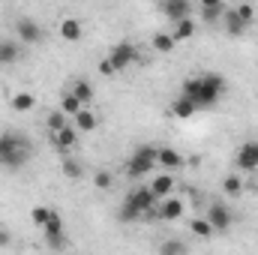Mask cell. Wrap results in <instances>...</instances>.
<instances>
[{"mask_svg":"<svg viewBox=\"0 0 258 255\" xmlns=\"http://www.w3.org/2000/svg\"><path fill=\"white\" fill-rule=\"evenodd\" d=\"M195 21L192 18H180V21H174V27H171V36L177 39V42H186V39H192L195 36Z\"/></svg>","mask_w":258,"mask_h":255,"instance_id":"23","label":"cell"},{"mask_svg":"<svg viewBox=\"0 0 258 255\" xmlns=\"http://www.w3.org/2000/svg\"><path fill=\"white\" fill-rule=\"evenodd\" d=\"M96 126H99V117H96V114H93V111L84 105V108L75 114V129H78L81 135H87V132H93Z\"/></svg>","mask_w":258,"mask_h":255,"instance_id":"22","label":"cell"},{"mask_svg":"<svg viewBox=\"0 0 258 255\" xmlns=\"http://www.w3.org/2000/svg\"><path fill=\"white\" fill-rule=\"evenodd\" d=\"M99 75H105V78H111V75H117V69H114V63H111L108 57H102V60H99Z\"/></svg>","mask_w":258,"mask_h":255,"instance_id":"34","label":"cell"},{"mask_svg":"<svg viewBox=\"0 0 258 255\" xmlns=\"http://www.w3.org/2000/svg\"><path fill=\"white\" fill-rule=\"evenodd\" d=\"M174 177H171V171H165V174H153V180L147 183L150 186V192L156 195V198H165V195H171L174 192Z\"/></svg>","mask_w":258,"mask_h":255,"instance_id":"16","label":"cell"},{"mask_svg":"<svg viewBox=\"0 0 258 255\" xmlns=\"http://www.w3.org/2000/svg\"><path fill=\"white\" fill-rule=\"evenodd\" d=\"M108 60L114 63L117 72H120V69H129L132 63H138V48H135L129 39H123V42H117V45L108 51Z\"/></svg>","mask_w":258,"mask_h":255,"instance_id":"7","label":"cell"},{"mask_svg":"<svg viewBox=\"0 0 258 255\" xmlns=\"http://www.w3.org/2000/svg\"><path fill=\"white\" fill-rule=\"evenodd\" d=\"M60 108H63L66 114H72V117H75V114H78V111H81L84 105H81V99H78L75 93H69V90H66L63 99H60Z\"/></svg>","mask_w":258,"mask_h":255,"instance_id":"28","label":"cell"},{"mask_svg":"<svg viewBox=\"0 0 258 255\" xmlns=\"http://www.w3.org/2000/svg\"><path fill=\"white\" fill-rule=\"evenodd\" d=\"M21 60V42L18 39H0V66H12Z\"/></svg>","mask_w":258,"mask_h":255,"instance_id":"15","label":"cell"},{"mask_svg":"<svg viewBox=\"0 0 258 255\" xmlns=\"http://www.w3.org/2000/svg\"><path fill=\"white\" fill-rule=\"evenodd\" d=\"M201 9H210V6H225V0H198Z\"/></svg>","mask_w":258,"mask_h":255,"instance_id":"35","label":"cell"},{"mask_svg":"<svg viewBox=\"0 0 258 255\" xmlns=\"http://www.w3.org/2000/svg\"><path fill=\"white\" fill-rule=\"evenodd\" d=\"M189 231H192L195 237H213V234H216V231H213V225L207 222V216H204V219H201V216L192 219V222H189Z\"/></svg>","mask_w":258,"mask_h":255,"instance_id":"26","label":"cell"},{"mask_svg":"<svg viewBox=\"0 0 258 255\" xmlns=\"http://www.w3.org/2000/svg\"><path fill=\"white\" fill-rule=\"evenodd\" d=\"M51 213H54L51 207H45V204H36V207L30 210V222H33L36 228H42V225H45V222L51 219Z\"/></svg>","mask_w":258,"mask_h":255,"instance_id":"27","label":"cell"},{"mask_svg":"<svg viewBox=\"0 0 258 255\" xmlns=\"http://www.w3.org/2000/svg\"><path fill=\"white\" fill-rule=\"evenodd\" d=\"M156 165H162L165 171H180V168L186 165V159H183V153L174 150V147H159V150H156Z\"/></svg>","mask_w":258,"mask_h":255,"instance_id":"11","label":"cell"},{"mask_svg":"<svg viewBox=\"0 0 258 255\" xmlns=\"http://www.w3.org/2000/svg\"><path fill=\"white\" fill-rule=\"evenodd\" d=\"M42 231H45V237H48V246H63V219H60L57 210H54L51 219L42 225Z\"/></svg>","mask_w":258,"mask_h":255,"instance_id":"14","label":"cell"},{"mask_svg":"<svg viewBox=\"0 0 258 255\" xmlns=\"http://www.w3.org/2000/svg\"><path fill=\"white\" fill-rule=\"evenodd\" d=\"M225 90H228V81L219 72H201V75L183 81V90L180 93H186L195 105H198V111H201V108H213L225 96Z\"/></svg>","mask_w":258,"mask_h":255,"instance_id":"1","label":"cell"},{"mask_svg":"<svg viewBox=\"0 0 258 255\" xmlns=\"http://www.w3.org/2000/svg\"><path fill=\"white\" fill-rule=\"evenodd\" d=\"M78 138H81V132L75 126H69V123H66L63 129H57V132H51V144H54L57 150H63V153L78 144Z\"/></svg>","mask_w":258,"mask_h":255,"instance_id":"12","label":"cell"},{"mask_svg":"<svg viewBox=\"0 0 258 255\" xmlns=\"http://www.w3.org/2000/svg\"><path fill=\"white\" fill-rule=\"evenodd\" d=\"M222 27H225V33L228 36H243L246 30H249V24L237 15V9H225V15H222V21H219Z\"/></svg>","mask_w":258,"mask_h":255,"instance_id":"13","label":"cell"},{"mask_svg":"<svg viewBox=\"0 0 258 255\" xmlns=\"http://www.w3.org/2000/svg\"><path fill=\"white\" fill-rule=\"evenodd\" d=\"M81 36H84V27H81L78 18H63V21H60V39H66V42H78Z\"/></svg>","mask_w":258,"mask_h":255,"instance_id":"21","label":"cell"},{"mask_svg":"<svg viewBox=\"0 0 258 255\" xmlns=\"http://www.w3.org/2000/svg\"><path fill=\"white\" fill-rule=\"evenodd\" d=\"M93 186L96 189H111L114 186V174L111 171H96L93 174Z\"/></svg>","mask_w":258,"mask_h":255,"instance_id":"32","label":"cell"},{"mask_svg":"<svg viewBox=\"0 0 258 255\" xmlns=\"http://www.w3.org/2000/svg\"><path fill=\"white\" fill-rule=\"evenodd\" d=\"M225 15V6H210V9H201V21L204 24H219Z\"/></svg>","mask_w":258,"mask_h":255,"instance_id":"29","label":"cell"},{"mask_svg":"<svg viewBox=\"0 0 258 255\" xmlns=\"http://www.w3.org/2000/svg\"><path fill=\"white\" fill-rule=\"evenodd\" d=\"M195 111H198V105H195V102L189 99V96H186V93H180V96L171 102V114H174L177 120H189Z\"/></svg>","mask_w":258,"mask_h":255,"instance_id":"17","label":"cell"},{"mask_svg":"<svg viewBox=\"0 0 258 255\" xmlns=\"http://www.w3.org/2000/svg\"><path fill=\"white\" fill-rule=\"evenodd\" d=\"M150 45H153V51H159V54H171V51L177 48V39L171 36V30H168V33H165V30H159V33H153Z\"/></svg>","mask_w":258,"mask_h":255,"instance_id":"19","label":"cell"},{"mask_svg":"<svg viewBox=\"0 0 258 255\" xmlns=\"http://www.w3.org/2000/svg\"><path fill=\"white\" fill-rule=\"evenodd\" d=\"M15 39H18L21 45H39V42L45 39V33H42V27H39L33 18H18V21H15Z\"/></svg>","mask_w":258,"mask_h":255,"instance_id":"6","label":"cell"},{"mask_svg":"<svg viewBox=\"0 0 258 255\" xmlns=\"http://www.w3.org/2000/svg\"><path fill=\"white\" fill-rule=\"evenodd\" d=\"M33 147H30V138L21 135V132H0V165L15 171L21 165H27Z\"/></svg>","mask_w":258,"mask_h":255,"instance_id":"3","label":"cell"},{"mask_svg":"<svg viewBox=\"0 0 258 255\" xmlns=\"http://www.w3.org/2000/svg\"><path fill=\"white\" fill-rule=\"evenodd\" d=\"M63 174L69 177V180H81L84 165H81V162H75V159H63Z\"/></svg>","mask_w":258,"mask_h":255,"instance_id":"30","label":"cell"},{"mask_svg":"<svg viewBox=\"0 0 258 255\" xmlns=\"http://www.w3.org/2000/svg\"><path fill=\"white\" fill-rule=\"evenodd\" d=\"M183 210H186V201H183V198L165 195V198H159V204H156V219H162V222H177V219L183 216Z\"/></svg>","mask_w":258,"mask_h":255,"instance_id":"8","label":"cell"},{"mask_svg":"<svg viewBox=\"0 0 258 255\" xmlns=\"http://www.w3.org/2000/svg\"><path fill=\"white\" fill-rule=\"evenodd\" d=\"M159 252H162V255H177V252H186V243H183V240H177V237H171V240H165V243L159 246Z\"/></svg>","mask_w":258,"mask_h":255,"instance_id":"31","label":"cell"},{"mask_svg":"<svg viewBox=\"0 0 258 255\" xmlns=\"http://www.w3.org/2000/svg\"><path fill=\"white\" fill-rule=\"evenodd\" d=\"M222 192H225L228 198H237V195L243 192V180H240L237 174H225V177H222Z\"/></svg>","mask_w":258,"mask_h":255,"instance_id":"24","label":"cell"},{"mask_svg":"<svg viewBox=\"0 0 258 255\" xmlns=\"http://www.w3.org/2000/svg\"><path fill=\"white\" fill-rule=\"evenodd\" d=\"M156 150H159V147H153V144H141V147L126 159V177L141 180V177L153 174V168H156Z\"/></svg>","mask_w":258,"mask_h":255,"instance_id":"4","label":"cell"},{"mask_svg":"<svg viewBox=\"0 0 258 255\" xmlns=\"http://www.w3.org/2000/svg\"><path fill=\"white\" fill-rule=\"evenodd\" d=\"M207 222L213 225L216 234H228L231 225H234V213H231V207H225L222 201H213V204L207 207Z\"/></svg>","mask_w":258,"mask_h":255,"instance_id":"5","label":"cell"},{"mask_svg":"<svg viewBox=\"0 0 258 255\" xmlns=\"http://www.w3.org/2000/svg\"><path fill=\"white\" fill-rule=\"evenodd\" d=\"M69 93H75L78 99H81V105H90L93 102V84L90 81H84V78H75V81H69V87H66Z\"/></svg>","mask_w":258,"mask_h":255,"instance_id":"20","label":"cell"},{"mask_svg":"<svg viewBox=\"0 0 258 255\" xmlns=\"http://www.w3.org/2000/svg\"><path fill=\"white\" fill-rule=\"evenodd\" d=\"M9 243H12V237L6 231H0V246H9Z\"/></svg>","mask_w":258,"mask_h":255,"instance_id":"36","label":"cell"},{"mask_svg":"<svg viewBox=\"0 0 258 255\" xmlns=\"http://www.w3.org/2000/svg\"><path fill=\"white\" fill-rule=\"evenodd\" d=\"M9 108L18 111V114H27V111L36 108V96L27 93V90H18V93H12V99H9Z\"/></svg>","mask_w":258,"mask_h":255,"instance_id":"18","label":"cell"},{"mask_svg":"<svg viewBox=\"0 0 258 255\" xmlns=\"http://www.w3.org/2000/svg\"><path fill=\"white\" fill-rule=\"evenodd\" d=\"M234 9H237V15H240L246 24H252V21H255V12H258V9L252 6V3H240V6H234Z\"/></svg>","mask_w":258,"mask_h":255,"instance_id":"33","label":"cell"},{"mask_svg":"<svg viewBox=\"0 0 258 255\" xmlns=\"http://www.w3.org/2000/svg\"><path fill=\"white\" fill-rule=\"evenodd\" d=\"M159 12L174 24L180 18H192V0H162L159 3Z\"/></svg>","mask_w":258,"mask_h":255,"instance_id":"9","label":"cell"},{"mask_svg":"<svg viewBox=\"0 0 258 255\" xmlns=\"http://www.w3.org/2000/svg\"><path fill=\"white\" fill-rule=\"evenodd\" d=\"M45 126H48V132H57V129L66 126V111L57 105L54 111H48V117H45Z\"/></svg>","mask_w":258,"mask_h":255,"instance_id":"25","label":"cell"},{"mask_svg":"<svg viewBox=\"0 0 258 255\" xmlns=\"http://www.w3.org/2000/svg\"><path fill=\"white\" fill-rule=\"evenodd\" d=\"M156 204L159 198L150 192V186H135L120 204V219L135 222V219H156Z\"/></svg>","mask_w":258,"mask_h":255,"instance_id":"2","label":"cell"},{"mask_svg":"<svg viewBox=\"0 0 258 255\" xmlns=\"http://www.w3.org/2000/svg\"><path fill=\"white\" fill-rule=\"evenodd\" d=\"M234 165L240 171H258V141H246L240 144L237 156H234Z\"/></svg>","mask_w":258,"mask_h":255,"instance_id":"10","label":"cell"}]
</instances>
